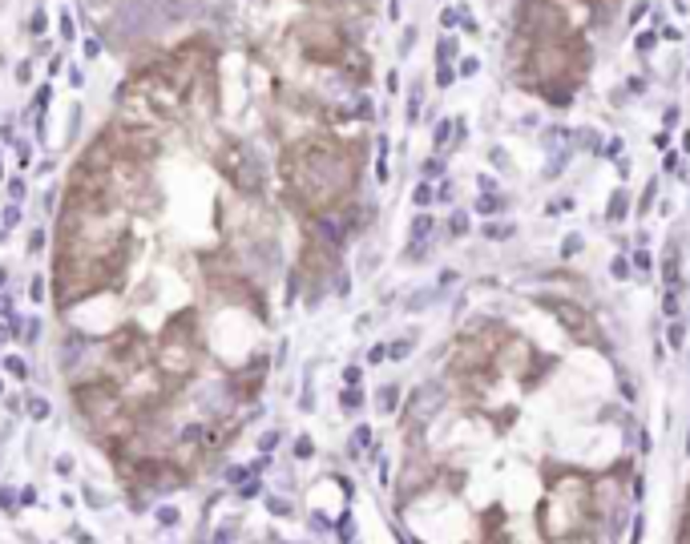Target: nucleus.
<instances>
[{
  "label": "nucleus",
  "instance_id": "f257e3e1",
  "mask_svg": "<svg viewBox=\"0 0 690 544\" xmlns=\"http://www.w3.org/2000/svg\"><path fill=\"white\" fill-rule=\"evenodd\" d=\"M279 170H283L287 198L299 206L303 214H311V218H328L335 206H343L348 194L356 190L360 157L340 137L307 134L283 149Z\"/></svg>",
  "mask_w": 690,
  "mask_h": 544
},
{
  "label": "nucleus",
  "instance_id": "f03ea898",
  "mask_svg": "<svg viewBox=\"0 0 690 544\" xmlns=\"http://www.w3.org/2000/svg\"><path fill=\"white\" fill-rule=\"evenodd\" d=\"M585 69H590L585 41H529L521 81L529 89H537L545 101H553V106H570Z\"/></svg>",
  "mask_w": 690,
  "mask_h": 544
},
{
  "label": "nucleus",
  "instance_id": "7ed1b4c3",
  "mask_svg": "<svg viewBox=\"0 0 690 544\" xmlns=\"http://www.w3.org/2000/svg\"><path fill=\"white\" fill-rule=\"evenodd\" d=\"M198 359H202V339H198V311L186 307L162 327L154 343V368L166 375L170 383H182L198 371Z\"/></svg>",
  "mask_w": 690,
  "mask_h": 544
},
{
  "label": "nucleus",
  "instance_id": "20e7f679",
  "mask_svg": "<svg viewBox=\"0 0 690 544\" xmlns=\"http://www.w3.org/2000/svg\"><path fill=\"white\" fill-rule=\"evenodd\" d=\"M126 93H134L137 101H142L146 109H150L154 117H166V121H174V117H182L186 114V93L174 86L170 77H166L162 69H142L134 81L126 86Z\"/></svg>",
  "mask_w": 690,
  "mask_h": 544
},
{
  "label": "nucleus",
  "instance_id": "39448f33",
  "mask_svg": "<svg viewBox=\"0 0 690 544\" xmlns=\"http://www.w3.org/2000/svg\"><path fill=\"white\" fill-rule=\"evenodd\" d=\"M295 41H299L303 57L315 65H340L348 57V36L331 21H299L295 25Z\"/></svg>",
  "mask_w": 690,
  "mask_h": 544
},
{
  "label": "nucleus",
  "instance_id": "423d86ee",
  "mask_svg": "<svg viewBox=\"0 0 690 544\" xmlns=\"http://www.w3.org/2000/svg\"><path fill=\"white\" fill-rule=\"evenodd\" d=\"M218 170L227 174V182L235 186L238 194H247V198L263 194V166H259V157L250 154V146L227 142L222 146V154H218Z\"/></svg>",
  "mask_w": 690,
  "mask_h": 544
},
{
  "label": "nucleus",
  "instance_id": "0eeeda50",
  "mask_svg": "<svg viewBox=\"0 0 690 544\" xmlns=\"http://www.w3.org/2000/svg\"><path fill=\"white\" fill-rule=\"evenodd\" d=\"M157 69L166 73V77L174 81V86H178L182 93L194 86V81H198V73L207 69V53L198 49V45H182L178 53H170V57H166L162 65H157Z\"/></svg>",
  "mask_w": 690,
  "mask_h": 544
},
{
  "label": "nucleus",
  "instance_id": "6e6552de",
  "mask_svg": "<svg viewBox=\"0 0 690 544\" xmlns=\"http://www.w3.org/2000/svg\"><path fill=\"white\" fill-rule=\"evenodd\" d=\"M545 307L557 315V323H562L577 343H598V327H594L590 311H582L577 303H557V298H545Z\"/></svg>",
  "mask_w": 690,
  "mask_h": 544
},
{
  "label": "nucleus",
  "instance_id": "1a4fd4ad",
  "mask_svg": "<svg viewBox=\"0 0 690 544\" xmlns=\"http://www.w3.org/2000/svg\"><path fill=\"white\" fill-rule=\"evenodd\" d=\"M230 391H235L238 399H255L259 391H263V371H259V363H250V371H242L230 379Z\"/></svg>",
  "mask_w": 690,
  "mask_h": 544
},
{
  "label": "nucleus",
  "instance_id": "9d476101",
  "mask_svg": "<svg viewBox=\"0 0 690 544\" xmlns=\"http://www.w3.org/2000/svg\"><path fill=\"white\" fill-rule=\"evenodd\" d=\"M311 5L328 8V13H335V16H363L371 8V0H311Z\"/></svg>",
  "mask_w": 690,
  "mask_h": 544
},
{
  "label": "nucleus",
  "instance_id": "9b49d317",
  "mask_svg": "<svg viewBox=\"0 0 690 544\" xmlns=\"http://www.w3.org/2000/svg\"><path fill=\"white\" fill-rule=\"evenodd\" d=\"M340 65H343V69H348V73H351V77H356V81H368V57H363V53L348 49V57H343Z\"/></svg>",
  "mask_w": 690,
  "mask_h": 544
},
{
  "label": "nucleus",
  "instance_id": "f8f14e48",
  "mask_svg": "<svg viewBox=\"0 0 690 544\" xmlns=\"http://www.w3.org/2000/svg\"><path fill=\"white\" fill-rule=\"evenodd\" d=\"M29 416L33 419H49V403H45L41 396H29Z\"/></svg>",
  "mask_w": 690,
  "mask_h": 544
},
{
  "label": "nucleus",
  "instance_id": "ddd939ff",
  "mask_svg": "<svg viewBox=\"0 0 690 544\" xmlns=\"http://www.w3.org/2000/svg\"><path fill=\"white\" fill-rule=\"evenodd\" d=\"M428 230H432V218H428V214H421V218H416V227H412V238H424Z\"/></svg>",
  "mask_w": 690,
  "mask_h": 544
},
{
  "label": "nucleus",
  "instance_id": "4468645a",
  "mask_svg": "<svg viewBox=\"0 0 690 544\" xmlns=\"http://www.w3.org/2000/svg\"><path fill=\"white\" fill-rule=\"evenodd\" d=\"M29 33H45V13H41V8L29 16Z\"/></svg>",
  "mask_w": 690,
  "mask_h": 544
},
{
  "label": "nucleus",
  "instance_id": "2eb2a0df",
  "mask_svg": "<svg viewBox=\"0 0 690 544\" xmlns=\"http://www.w3.org/2000/svg\"><path fill=\"white\" fill-rule=\"evenodd\" d=\"M5 368H8V371H13V375H21V379H25V375H29V368H25V363H21V359H5Z\"/></svg>",
  "mask_w": 690,
  "mask_h": 544
},
{
  "label": "nucleus",
  "instance_id": "dca6fc26",
  "mask_svg": "<svg viewBox=\"0 0 690 544\" xmlns=\"http://www.w3.org/2000/svg\"><path fill=\"white\" fill-rule=\"evenodd\" d=\"M295 452H299V456L307 459V456H311V452H315V448H311V439H307V436H303V439H299V444H295Z\"/></svg>",
  "mask_w": 690,
  "mask_h": 544
},
{
  "label": "nucleus",
  "instance_id": "f3484780",
  "mask_svg": "<svg viewBox=\"0 0 690 544\" xmlns=\"http://www.w3.org/2000/svg\"><path fill=\"white\" fill-rule=\"evenodd\" d=\"M432 202V190H428V186H421V190H416V206H428Z\"/></svg>",
  "mask_w": 690,
  "mask_h": 544
},
{
  "label": "nucleus",
  "instance_id": "a211bd4d",
  "mask_svg": "<svg viewBox=\"0 0 690 544\" xmlns=\"http://www.w3.org/2000/svg\"><path fill=\"white\" fill-rule=\"evenodd\" d=\"M157 520H166V524H178V512H174V509H162V512H157Z\"/></svg>",
  "mask_w": 690,
  "mask_h": 544
},
{
  "label": "nucleus",
  "instance_id": "6ab92c4d",
  "mask_svg": "<svg viewBox=\"0 0 690 544\" xmlns=\"http://www.w3.org/2000/svg\"><path fill=\"white\" fill-rule=\"evenodd\" d=\"M61 33H65V41L73 36V21H69V13H61Z\"/></svg>",
  "mask_w": 690,
  "mask_h": 544
},
{
  "label": "nucleus",
  "instance_id": "aec40b11",
  "mask_svg": "<svg viewBox=\"0 0 690 544\" xmlns=\"http://www.w3.org/2000/svg\"><path fill=\"white\" fill-rule=\"evenodd\" d=\"M452 53H456V41H441V57H444V61H449V57H452Z\"/></svg>",
  "mask_w": 690,
  "mask_h": 544
},
{
  "label": "nucleus",
  "instance_id": "412c9836",
  "mask_svg": "<svg viewBox=\"0 0 690 544\" xmlns=\"http://www.w3.org/2000/svg\"><path fill=\"white\" fill-rule=\"evenodd\" d=\"M436 81H441V86H449V81H452V69H449V65H441V73H436Z\"/></svg>",
  "mask_w": 690,
  "mask_h": 544
},
{
  "label": "nucleus",
  "instance_id": "4be33fe9",
  "mask_svg": "<svg viewBox=\"0 0 690 544\" xmlns=\"http://www.w3.org/2000/svg\"><path fill=\"white\" fill-rule=\"evenodd\" d=\"M461 73H464V77H472V73H477V57L464 61V65H461Z\"/></svg>",
  "mask_w": 690,
  "mask_h": 544
},
{
  "label": "nucleus",
  "instance_id": "5701e85b",
  "mask_svg": "<svg viewBox=\"0 0 690 544\" xmlns=\"http://www.w3.org/2000/svg\"><path fill=\"white\" fill-rule=\"evenodd\" d=\"M101 53V41H86V57H97Z\"/></svg>",
  "mask_w": 690,
  "mask_h": 544
},
{
  "label": "nucleus",
  "instance_id": "b1692460",
  "mask_svg": "<svg viewBox=\"0 0 690 544\" xmlns=\"http://www.w3.org/2000/svg\"><path fill=\"white\" fill-rule=\"evenodd\" d=\"M5 278H8V275H5V267H0V287H5Z\"/></svg>",
  "mask_w": 690,
  "mask_h": 544
},
{
  "label": "nucleus",
  "instance_id": "393cba45",
  "mask_svg": "<svg viewBox=\"0 0 690 544\" xmlns=\"http://www.w3.org/2000/svg\"><path fill=\"white\" fill-rule=\"evenodd\" d=\"M0 388H5V383H0Z\"/></svg>",
  "mask_w": 690,
  "mask_h": 544
}]
</instances>
